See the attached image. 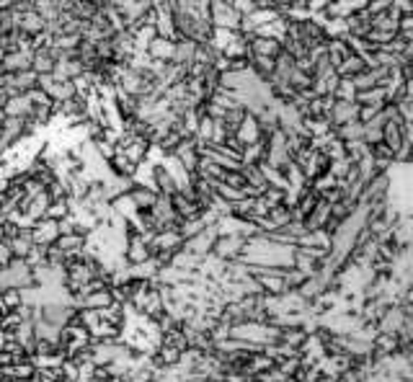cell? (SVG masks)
<instances>
[{"label":"cell","instance_id":"6da1fadb","mask_svg":"<svg viewBox=\"0 0 413 382\" xmlns=\"http://www.w3.org/2000/svg\"><path fill=\"white\" fill-rule=\"evenodd\" d=\"M150 176H153V189L158 191L160 196H173L179 191V181L173 176V170L166 166V160L160 163H150Z\"/></svg>","mask_w":413,"mask_h":382},{"label":"cell","instance_id":"7a4b0ae2","mask_svg":"<svg viewBox=\"0 0 413 382\" xmlns=\"http://www.w3.org/2000/svg\"><path fill=\"white\" fill-rule=\"evenodd\" d=\"M3 60V73H21V70H32V49H11V52L0 54Z\"/></svg>","mask_w":413,"mask_h":382},{"label":"cell","instance_id":"3957f363","mask_svg":"<svg viewBox=\"0 0 413 382\" xmlns=\"http://www.w3.org/2000/svg\"><path fill=\"white\" fill-rule=\"evenodd\" d=\"M357 114H359V104L357 101H333V106L328 111L331 129L339 127V124H346V122H357Z\"/></svg>","mask_w":413,"mask_h":382},{"label":"cell","instance_id":"277c9868","mask_svg":"<svg viewBox=\"0 0 413 382\" xmlns=\"http://www.w3.org/2000/svg\"><path fill=\"white\" fill-rule=\"evenodd\" d=\"M107 168L111 176H119V179H137V170L139 166L137 163H132V160L124 155V153H114L111 158L107 160Z\"/></svg>","mask_w":413,"mask_h":382},{"label":"cell","instance_id":"5b68a950","mask_svg":"<svg viewBox=\"0 0 413 382\" xmlns=\"http://www.w3.org/2000/svg\"><path fill=\"white\" fill-rule=\"evenodd\" d=\"M127 194H129V199L135 202V207L137 210H150L153 204L158 202V191L153 189V186H145V183H139L137 179L132 181V186L127 189Z\"/></svg>","mask_w":413,"mask_h":382},{"label":"cell","instance_id":"8992f818","mask_svg":"<svg viewBox=\"0 0 413 382\" xmlns=\"http://www.w3.org/2000/svg\"><path fill=\"white\" fill-rule=\"evenodd\" d=\"M16 32H21L23 36H32L34 39L36 34L44 32V19L34 11V8H29V11H23L16 16Z\"/></svg>","mask_w":413,"mask_h":382},{"label":"cell","instance_id":"52a82bcc","mask_svg":"<svg viewBox=\"0 0 413 382\" xmlns=\"http://www.w3.org/2000/svg\"><path fill=\"white\" fill-rule=\"evenodd\" d=\"M32 238H34V243H39V245H49L54 243V238L60 235V230H57V223L54 220H49V217H42V220H34L32 225Z\"/></svg>","mask_w":413,"mask_h":382},{"label":"cell","instance_id":"ba28073f","mask_svg":"<svg viewBox=\"0 0 413 382\" xmlns=\"http://www.w3.org/2000/svg\"><path fill=\"white\" fill-rule=\"evenodd\" d=\"M5 78V85H11L16 93H26V91H32L36 88V80H39V75L34 73V70H21V73H3Z\"/></svg>","mask_w":413,"mask_h":382},{"label":"cell","instance_id":"9c48e42d","mask_svg":"<svg viewBox=\"0 0 413 382\" xmlns=\"http://www.w3.org/2000/svg\"><path fill=\"white\" fill-rule=\"evenodd\" d=\"M173 42H176V39L155 36V39L145 47V57H148V60H160V63H170V57H173Z\"/></svg>","mask_w":413,"mask_h":382},{"label":"cell","instance_id":"30bf717a","mask_svg":"<svg viewBox=\"0 0 413 382\" xmlns=\"http://www.w3.org/2000/svg\"><path fill=\"white\" fill-rule=\"evenodd\" d=\"M54 54H52V44L49 47H39V49H32V70L36 75H52L54 73Z\"/></svg>","mask_w":413,"mask_h":382},{"label":"cell","instance_id":"8fae6325","mask_svg":"<svg viewBox=\"0 0 413 382\" xmlns=\"http://www.w3.org/2000/svg\"><path fill=\"white\" fill-rule=\"evenodd\" d=\"M235 137L241 139L243 145H254V142L261 139V127H258V122H256V117L251 111H245V117L243 122H241L238 132H235Z\"/></svg>","mask_w":413,"mask_h":382},{"label":"cell","instance_id":"7c38bea8","mask_svg":"<svg viewBox=\"0 0 413 382\" xmlns=\"http://www.w3.org/2000/svg\"><path fill=\"white\" fill-rule=\"evenodd\" d=\"M194 49H197V42H194V39L179 36V39L173 42V57H170V63L186 67L189 63H194Z\"/></svg>","mask_w":413,"mask_h":382},{"label":"cell","instance_id":"4fadbf2b","mask_svg":"<svg viewBox=\"0 0 413 382\" xmlns=\"http://www.w3.org/2000/svg\"><path fill=\"white\" fill-rule=\"evenodd\" d=\"M32 101L26 98V93H19V95H13V98H8L5 104H3V114L5 117H32Z\"/></svg>","mask_w":413,"mask_h":382},{"label":"cell","instance_id":"5bb4252c","mask_svg":"<svg viewBox=\"0 0 413 382\" xmlns=\"http://www.w3.org/2000/svg\"><path fill=\"white\" fill-rule=\"evenodd\" d=\"M361 70H367V63H364V57H359V54H346L344 57V63L336 67V73L341 75V78H354V75H359Z\"/></svg>","mask_w":413,"mask_h":382},{"label":"cell","instance_id":"9a60e30c","mask_svg":"<svg viewBox=\"0 0 413 382\" xmlns=\"http://www.w3.org/2000/svg\"><path fill=\"white\" fill-rule=\"evenodd\" d=\"M331 132H333V137L341 139V142H354V139H361V135H364V124H361V122H346V124L333 127Z\"/></svg>","mask_w":413,"mask_h":382},{"label":"cell","instance_id":"2e32d148","mask_svg":"<svg viewBox=\"0 0 413 382\" xmlns=\"http://www.w3.org/2000/svg\"><path fill=\"white\" fill-rule=\"evenodd\" d=\"M333 98L336 101H354V95H357V88L351 83V78H339V83L333 88Z\"/></svg>","mask_w":413,"mask_h":382},{"label":"cell","instance_id":"e0dca14e","mask_svg":"<svg viewBox=\"0 0 413 382\" xmlns=\"http://www.w3.org/2000/svg\"><path fill=\"white\" fill-rule=\"evenodd\" d=\"M398 34L405 39H413V13H401L398 16Z\"/></svg>","mask_w":413,"mask_h":382},{"label":"cell","instance_id":"ac0fdd59","mask_svg":"<svg viewBox=\"0 0 413 382\" xmlns=\"http://www.w3.org/2000/svg\"><path fill=\"white\" fill-rule=\"evenodd\" d=\"M227 70L230 73H245L248 70V57H227Z\"/></svg>","mask_w":413,"mask_h":382},{"label":"cell","instance_id":"d6986e66","mask_svg":"<svg viewBox=\"0 0 413 382\" xmlns=\"http://www.w3.org/2000/svg\"><path fill=\"white\" fill-rule=\"evenodd\" d=\"M230 5H233L241 16H248L251 11H256V0H230Z\"/></svg>","mask_w":413,"mask_h":382},{"label":"cell","instance_id":"ffe728a7","mask_svg":"<svg viewBox=\"0 0 413 382\" xmlns=\"http://www.w3.org/2000/svg\"><path fill=\"white\" fill-rule=\"evenodd\" d=\"M331 3H333V0H310V3H307V11H310V13H323L331 5Z\"/></svg>","mask_w":413,"mask_h":382},{"label":"cell","instance_id":"44dd1931","mask_svg":"<svg viewBox=\"0 0 413 382\" xmlns=\"http://www.w3.org/2000/svg\"><path fill=\"white\" fill-rule=\"evenodd\" d=\"M390 5L398 13H413V0H392Z\"/></svg>","mask_w":413,"mask_h":382},{"label":"cell","instance_id":"7402d4cb","mask_svg":"<svg viewBox=\"0 0 413 382\" xmlns=\"http://www.w3.org/2000/svg\"><path fill=\"white\" fill-rule=\"evenodd\" d=\"M3 83H5V78H3V75H0V85H3Z\"/></svg>","mask_w":413,"mask_h":382},{"label":"cell","instance_id":"603a6c76","mask_svg":"<svg viewBox=\"0 0 413 382\" xmlns=\"http://www.w3.org/2000/svg\"><path fill=\"white\" fill-rule=\"evenodd\" d=\"M0 75H3V60H0Z\"/></svg>","mask_w":413,"mask_h":382}]
</instances>
